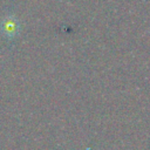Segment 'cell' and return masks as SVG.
Returning a JSON list of instances; mask_svg holds the SVG:
<instances>
[{
    "mask_svg": "<svg viewBox=\"0 0 150 150\" xmlns=\"http://www.w3.org/2000/svg\"><path fill=\"white\" fill-rule=\"evenodd\" d=\"M20 33V23L15 14H6L0 19V35L7 41H13Z\"/></svg>",
    "mask_w": 150,
    "mask_h": 150,
    "instance_id": "1",
    "label": "cell"
}]
</instances>
